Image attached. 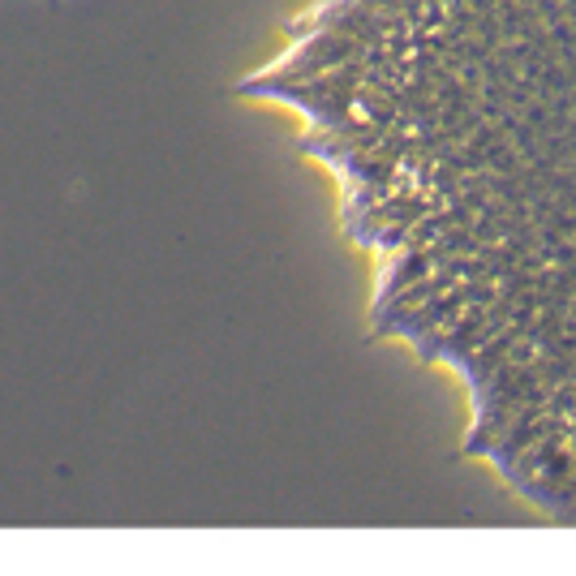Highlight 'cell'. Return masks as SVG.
Masks as SVG:
<instances>
[{
    "mask_svg": "<svg viewBox=\"0 0 576 576\" xmlns=\"http://www.w3.org/2000/svg\"><path fill=\"white\" fill-rule=\"evenodd\" d=\"M366 48L349 35H336V31H314L306 39L293 43V52L280 56L271 69H263L258 78H250V86H267V82H310V78H323L331 69L357 61Z\"/></svg>",
    "mask_w": 576,
    "mask_h": 576,
    "instance_id": "cell-1",
    "label": "cell"
}]
</instances>
